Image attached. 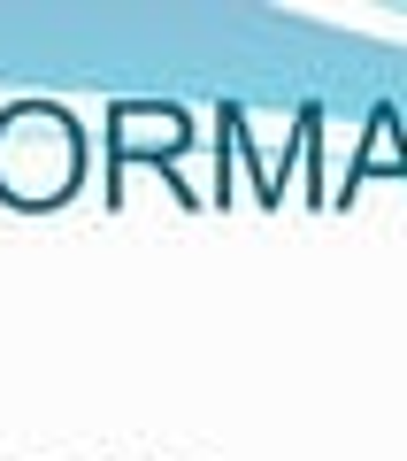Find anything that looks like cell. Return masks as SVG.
<instances>
[{"label": "cell", "mask_w": 407, "mask_h": 461, "mask_svg": "<svg viewBox=\"0 0 407 461\" xmlns=\"http://www.w3.org/2000/svg\"><path fill=\"white\" fill-rule=\"evenodd\" d=\"M85 185V123L54 100L0 108V200L8 208H62Z\"/></svg>", "instance_id": "cell-1"}, {"label": "cell", "mask_w": 407, "mask_h": 461, "mask_svg": "<svg viewBox=\"0 0 407 461\" xmlns=\"http://www.w3.org/2000/svg\"><path fill=\"white\" fill-rule=\"evenodd\" d=\"M185 139H193V123H185V108H169V100H115V108H108V154H115V169H123L131 154H177Z\"/></svg>", "instance_id": "cell-2"}, {"label": "cell", "mask_w": 407, "mask_h": 461, "mask_svg": "<svg viewBox=\"0 0 407 461\" xmlns=\"http://www.w3.org/2000/svg\"><path fill=\"white\" fill-rule=\"evenodd\" d=\"M376 162H392V169H407V154H400V139H392V108H376V123H369V147H361V162L346 169V177H369Z\"/></svg>", "instance_id": "cell-3"}]
</instances>
